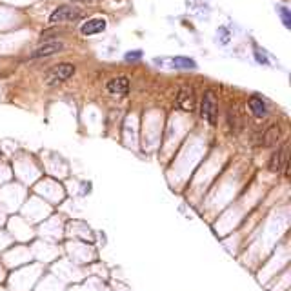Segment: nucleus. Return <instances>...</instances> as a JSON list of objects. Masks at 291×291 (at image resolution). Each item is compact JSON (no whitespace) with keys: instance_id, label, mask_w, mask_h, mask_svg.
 <instances>
[{"instance_id":"20e7f679","label":"nucleus","mask_w":291,"mask_h":291,"mask_svg":"<svg viewBox=\"0 0 291 291\" xmlns=\"http://www.w3.org/2000/svg\"><path fill=\"white\" fill-rule=\"evenodd\" d=\"M177 106L182 111H193L197 106V99H195V91L191 87H182L177 95Z\"/></svg>"},{"instance_id":"6e6552de","label":"nucleus","mask_w":291,"mask_h":291,"mask_svg":"<svg viewBox=\"0 0 291 291\" xmlns=\"http://www.w3.org/2000/svg\"><path fill=\"white\" fill-rule=\"evenodd\" d=\"M287 164V148L286 146H282L280 149H277V151L273 153L271 158H269V171L273 173H278L282 169V166H286Z\"/></svg>"},{"instance_id":"9d476101","label":"nucleus","mask_w":291,"mask_h":291,"mask_svg":"<svg viewBox=\"0 0 291 291\" xmlns=\"http://www.w3.org/2000/svg\"><path fill=\"white\" fill-rule=\"evenodd\" d=\"M278 139H280V128L278 126H269L262 137V144L266 148H273V146H277Z\"/></svg>"},{"instance_id":"0eeeda50","label":"nucleus","mask_w":291,"mask_h":291,"mask_svg":"<svg viewBox=\"0 0 291 291\" xmlns=\"http://www.w3.org/2000/svg\"><path fill=\"white\" fill-rule=\"evenodd\" d=\"M106 26H108V22H106L104 19H89V20H86V22L82 24L80 33L86 35V37H91V35H99V33H102V31H104Z\"/></svg>"},{"instance_id":"39448f33","label":"nucleus","mask_w":291,"mask_h":291,"mask_svg":"<svg viewBox=\"0 0 291 291\" xmlns=\"http://www.w3.org/2000/svg\"><path fill=\"white\" fill-rule=\"evenodd\" d=\"M64 49V44L58 42V40H53V42H46L42 44L40 48H37L33 53H31V58H46L49 55H55V53L62 51Z\"/></svg>"},{"instance_id":"4468645a","label":"nucleus","mask_w":291,"mask_h":291,"mask_svg":"<svg viewBox=\"0 0 291 291\" xmlns=\"http://www.w3.org/2000/svg\"><path fill=\"white\" fill-rule=\"evenodd\" d=\"M86 2H93V0H86Z\"/></svg>"},{"instance_id":"f257e3e1","label":"nucleus","mask_w":291,"mask_h":291,"mask_svg":"<svg viewBox=\"0 0 291 291\" xmlns=\"http://www.w3.org/2000/svg\"><path fill=\"white\" fill-rule=\"evenodd\" d=\"M73 75H75V66L69 62H62L49 69L48 75H46V84L48 86H58V84L69 80Z\"/></svg>"},{"instance_id":"9b49d317","label":"nucleus","mask_w":291,"mask_h":291,"mask_svg":"<svg viewBox=\"0 0 291 291\" xmlns=\"http://www.w3.org/2000/svg\"><path fill=\"white\" fill-rule=\"evenodd\" d=\"M171 64L175 67H186V69H193V67H195V62H193V60H191V58H187V57H175L171 60Z\"/></svg>"},{"instance_id":"f8f14e48","label":"nucleus","mask_w":291,"mask_h":291,"mask_svg":"<svg viewBox=\"0 0 291 291\" xmlns=\"http://www.w3.org/2000/svg\"><path fill=\"white\" fill-rule=\"evenodd\" d=\"M278 11H280V17H282V20H284V26H286V28H291V22H289V11H287L286 8H278Z\"/></svg>"},{"instance_id":"423d86ee","label":"nucleus","mask_w":291,"mask_h":291,"mask_svg":"<svg viewBox=\"0 0 291 291\" xmlns=\"http://www.w3.org/2000/svg\"><path fill=\"white\" fill-rule=\"evenodd\" d=\"M106 89H108V93L110 95H126L129 91V80L126 78V76H117V78H111L108 84H106Z\"/></svg>"},{"instance_id":"1a4fd4ad","label":"nucleus","mask_w":291,"mask_h":291,"mask_svg":"<svg viewBox=\"0 0 291 291\" xmlns=\"http://www.w3.org/2000/svg\"><path fill=\"white\" fill-rule=\"evenodd\" d=\"M248 106H249V110H251V113H253L257 119H264L267 115V106H266V102H264L262 96L253 95L248 101Z\"/></svg>"},{"instance_id":"f03ea898","label":"nucleus","mask_w":291,"mask_h":291,"mask_svg":"<svg viewBox=\"0 0 291 291\" xmlns=\"http://www.w3.org/2000/svg\"><path fill=\"white\" fill-rule=\"evenodd\" d=\"M201 115L202 119L208 120L211 126L217 124V99L213 91H206L202 96V106H201Z\"/></svg>"},{"instance_id":"ddd939ff","label":"nucleus","mask_w":291,"mask_h":291,"mask_svg":"<svg viewBox=\"0 0 291 291\" xmlns=\"http://www.w3.org/2000/svg\"><path fill=\"white\" fill-rule=\"evenodd\" d=\"M140 55H142V53H140V51L128 53V55H126V60H139V58H140Z\"/></svg>"},{"instance_id":"7ed1b4c3","label":"nucleus","mask_w":291,"mask_h":291,"mask_svg":"<svg viewBox=\"0 0 291 291\" xmlns=\"http://www.w3.org/2000/svg\"><path fill=\"white\" fill-rule=\"evenodd\" d=\"M82 17V11L73 8V6H60L57 10L53 11L51 17H49V22L51 24H57V22H69V20H76Z\"/></svg>"}]
</instances>
